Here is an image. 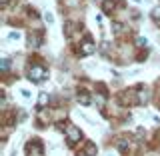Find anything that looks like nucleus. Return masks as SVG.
<instances>
[{"label": "nucleus", "instance_id": "8", "mask_svg": "<svg viewBox=\"0 0 160 156\" xmlns=\"http://www.w3.org/2000/svg\"><path fill=\"white\" fill-rule=\"evenodd\" d=\"M46 102H48V94H46V92H42V94H40V98H38V108H42Z\"/></svg>", "mask_w": 160, "mask_h": 156}, {"label": "nucleus", "instance_id": "12", "mask_svg": "<svg viewBox=\"0 0 160 156\" xmlns=\"http://www.w3.org/2000/svg\"><path fill=\"white\" fill-rule=\"evenodd\" d=\"M44 20H46L48 24H52V22H54V16H52L50 12H46V14H44Z\"/></svg>", "mask_w": 160, "mask_h": 156}, {"label": "nucleus", "instance_id": "3", "mask_svg": "<svg viewBox=\"0 0 160 156\" xmlns=\"http://www.w3.org/2000/svg\"><path fill=\"white\" fill-rule=\"evenodd\" d=\"M66 136H68V142L70 144H76L78 140L82 138V132H80L74 124H68V126H66Z\"/></svg>", "mask_w": 160, "mask_h": 156}, {"label": "nucleus", "instance_id": "1", "mask_svg": "<svg viewBox=\"0 0 160 156\" xmlns=\"http://www.w3.org/2000/svg\"><path fill=\"white\" fill-rule=\"evenodd\" d=\"M46 76H48V72H46L44 66H32L28 70V78L32 80V82H42Z\"/></svg>", "mask_w": 160, "mask_h": 156}, {"label": "nucleus", "instance_id": "9", "mask_svg": "<svg viewBox=\"0 0 160 156\" xmlns=\"http://www.w3.org/2000/svg\"><path fill=\"white\" fill-rule=\"evenodd\" d=\"M152 20L154 22H160V6H156L152 10Z\"/></svg>", "mask_w": 160, "mask_h": 156}, {"label": "nucleus", "instance_id": "15", "mask_svg": "<svg viewBox=\"0 0 160 156\" xmlns=\"http://www.w3.org/2000/svg\"><path fill=\"white\" fill-rule=\"evenodd\" d=\"M18 38H20L18 32H10V40H18Z\"/></svg>", "mask_w": 160, "mask_h": 156}, {"label": "nucleus", "instance_id": "13", "mask_svg": "<svg viewBox=\"0 0 160 156\" xmlns=\"http://www.w3.org/2000/svg\"><path fill=\"white\" fill-rule=\"evenodd\" d=\"M8 68H10V60H8V58H4V60H2V70L6 72Z\"/></svg>", "mask_w": 160, "mask_h": 156}, {"label": "nucleus", "instance_id": "4", "mask_svg": "<svg viewBox=\"0 0 160 156\" xmlns=\"http://www.w3.org/2000/svg\"><path fill=\"white\" fill-rule=\"evenodd\" d=\"M96 152H98L96 144H94V142H86L84 148H82V152H78V156H96Z\"/></svg>", "mask_w": 160, "mask_h": 156}, {"label": "nucleus", "instance_id": "16", "mask_svg": "<svg viewBox=\"0 0 160 156\" xmlns=\"http://www.w3.org/2000/svg\"><path fill=\"white\" fill-rule=\"evenodd\" d=\"M6 4H8V0H2V6H6Z\"/></svg>", "mask_w": 160, "mask_h": 156}, {"label": "nucleus", "instance_id": "7", "mask_svg": "<svg viewBox=\"0 0 160 156\" xmlns=\"http://www.w3.org/2000/svg\"><path fill=\"white\" fill-rule=\"evenodd\" d=\"M78 102L84 104V106H88V104H90V96L86 92H78Z\"/></svg>", "mask_w": 160, "mask_h": 156}, {"label": "nucleus", "instance_id": "2", "mask_svg": "<svg viewBox=\"0 0 160 156\" xmlns=\"http://www.w3.org/2000/svg\"><path fill=\"white\" fill-rule=\"evenodd\" d=\"M94 50H96V44L92 42V38H90V36H86V38L82 40V44H80V54H82V56H90Z\"/></svg>", "mask_w": 160, "mask_h": 156}, {"label": "nucleus", "instance_id": "11", "mask_svg": "<svg viewBox=\"0 0 160 156\" xmlns=\"http://www.w3.org/2000/svg\"><path fill=\"white\" fill-rule=\"evenodd\" d=\"M126 146H128V142H126L124 138H120V140H118V148H120V150H126Z\"/></svg>", "mask_w": 160, "mask_h": 156}, {"label": "nucleus", "instance_id": "6", "mask_svg": "<svg viewBox=\"0 0 160 156\" xmlns=\"http://www.w3.org/2000/svg\"><path fill=\"white\" fill-rule=\"evenodd\" d=\"M28 42H30V46L36 48V46H40V42H42V40H40L38 34H30V36H28Z\"/></svg>", "mask_w": 160, "mask_h": 156}, {"label": "nucleus", "instance_id": "5", "mask_svg": "<svg viewBox=\"0 0 160 156\" xmlns=\"http://www.w3.org/2000/svg\"><path fill=\"white\" fill-rule=\"evenodd\" d=\"M150 100V92H146V90H140L138 92V104H146Z\"/></svg>", "mask_w": 160, "mask_h": 156}, {"label": "nucleus", "instance_id": "14", "mask_svg": "<svg viewBox=\"0 0 160 156\" xmlns=\"http://www.w3.org/2000/svg\"><path fill=\"white\" fill-rule=\"evenodd\" d=\"M136 44H138V46H146V38L138 36V38H136Z\"/></svg>", "mask_w": 160, "mask_h": 156}, {"label": "nucleus", "instance_id": "10", "mask_svg": "<svg viewBox=\"0 0 160 156\" xmlns=\"http://www.w3.org/2000/svg\"><path fill=\"white\" fill-rule=\"evenodd\" d=\"M104 102H106V96H102V94H98V96H96V104H98L100 108H102V106H104Z\"/></svg>", "mask_w": 160, "mask_h": 156}]
</instances>
